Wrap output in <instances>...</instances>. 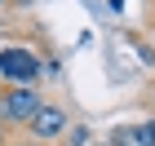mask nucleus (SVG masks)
Here are the masks:
<instances>
[{"mask_svg":"<svg viewBox=\"0 0 155 146\" xmlns=\"http://www.w3.org/2000/svg\"><path fill=\"white\" fill-rule=\"evenodd\" d=\"M5 5H9V0H0V9H5Z\"/></svg>","mask_w":155,"mask_h":146,"instance_id":"obj_6","label":"nucleus"},{"mask_svg":"<svg viewBox=\"0 0 155 146\" xmlns=\"http://www.w3.org/2000/svg\"><path fill=\"white\" fill-rule=\"evenodd\" d=\"M129 137L137 146H155V120H142V124H133L129 128Z\"/></svg>","mask_w":155,"mask_h":146,"instance_id":"obj_4","label":"nucleus"},{"mask_svg":"<svg viewBox=\"0 0 155 146\" xmlns=\"http://www.w3.org/2000/svg\"><path fill=\"white\" fill-rule=\"evenodd\" d=\"M9 5H18V9H22V5H31V0H9Z\"/></svg>","mask_w":155,"mask_h":146,"instance_id":"obj_5","label":"nucleus"},{"mask_svg":"<svg viewBox=\"0 0 155 146\" xmlns=\"http://www.w3.org/2000/svg\"><path fill=\"white\" fill-rule=\"evenodd\" d=\"M27 146H40V142H27Z\"/></svg>","mask_w":155,"mask_h":146,"instance_id":"obj_7","label":"nucleus"},{"mask_svg":"<svg viewBox=\"0 0 155 146\" xmlns=\"http://www.w3.org/2000/svg\"><path fill=\"white\" fill-rule=\"evenodd\" d=\"M40 106H45L40 89H5L0 93V124H31Z\"/></svg>","mask_w":155,"mask_h":146,"instance_id":"obj_2","label":"nucleus"},{"mask_svg":"<svg viewBox=\"0 0 155 146\" xmlns=\"http://www.w3.org/2000/svg\"><path fill=\"white\" fill-rule=\"evenodd\" d=\"M40 58H36V49H27V44H5L0 49V80H9L13 89H36L40 80Z\"/></svg>","mask_w":155,"mask_h":146,"instance_id":"obj_1","label":"nucleus"},{"mask_svg":"<svg viewBox=\"0 0 155 146\" xmlns=\"http://www.w3.org/2000/svg\"><path fill=\"white\" fill-rule=\"evenodd\" d=\"M67 124H71V120H67V111H62V106H53V102H45V106L36 111V120L27 124V133H31V142H40V146H45V142H53V137H62V133H67Z\"/></svg>","mask_w":155,"mask_h":146,"instance_id":"obj_3","label":"nucleus"}]
</instances>
